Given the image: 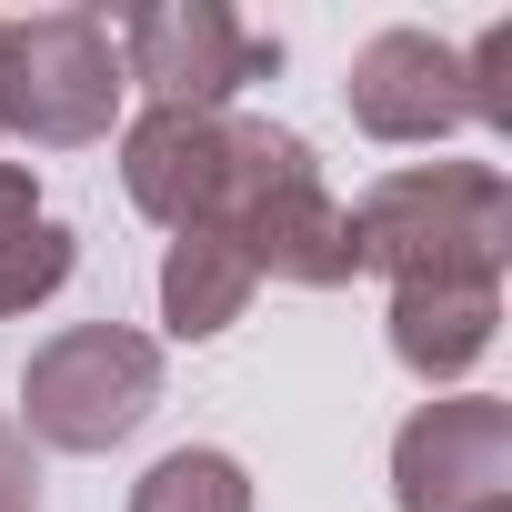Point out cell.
<instances>
[{
  "instance_id": "2",
  "label": "cell",
  "mask_w": 512,
  "mask_h": 512,
  "mask_svg": "<svg viewBox=\"0 0 512 512\" xmlns=\"http://www.w3.org/2000/svg\"><path fill=\"white\" fill-rule=\"evenodd\" d=\"M231 131H241V181H231L221 231L241 241V262L272 272V282H302V292L352 282V272H362L352 211L322 191L312 141H302V131H272V121H231Z\"/></svg>"
},
{
  "instance_id": "16",
  "label": "cell",
  "mask_w": 512,
  "mask_h": 512,
  "mask_svg": "<svg viewBox=\"0 0 512 512\" xmlns=\"http://www.w3.org/2000/svg\"><path fill=\"white\" fill-rule=\"evenodd\" d=\"M0 31H11V21H0Z\"/></svg>"
},
{
  "instance_id": "8",
  "label": "cell",
  "mask_w": 512,
  "mask_h": 512,
  "mask_svg": "<svg viewBox=\"0 0 512 512\" xmlns=\"http://www.w3.org/2000/svg\"><path fill=\"white\" fill-rule=\"evenodd\" d=\"M342 101H352V121H362L372 141H392V151L442 141V131H462V121H472L462 51H452V41H432V31H372V41L352 51Z\"/></svg>"
},
{
  "instance_id": "11",
  "label": "cell",
  "mask_w": 512,
  "mask_h": 512,
  "mask_svg": "<svg viewBox=\"0 0 512 512\" xmlns=\"http://www.w3.org/2000/svg\"><path fill=\"white\" fill-rule=\"evenodd\" d=\"M131 512H251V472L211 442L191 452H161L141 482H131Z\"/></svg>"
},
{
  "instance_id": "1",
  "label": "cell",
  "mask_w": 512,
  "mask_h": 512,
  "mask_svg": "<svg viewBox=\"0 0 512 512\" xmlns=\"http://www.w3.org/2000/svg\"><path fill=\"white\" fill-rule=\"evenodd\" d=\"M352 251L392 292L412 282H492L512 262V181L492 161H412L352 201Z\"/></svg>"
},
{
  "instance_id": "7",
  "label": "cell",
  "mask_w": 512,
  "mask_h": 512,
  "mask_svg": "<svg viewBox=\"0 0 512 512\" xmlns=\"http://www.w3.org/2000/svg\"><path fill=\"white\" fill-rule=\"evenodd\" d=\"M241 181V131L231 111H141L121 131V191L161 231H221Z\"/></svg>"
},
{
  "instance_id": "10",
  "label": "cell",
  "mask_w": 512,
  "mask_h": 512,
  "mask_svg": "<svg viewBox=\"0 0 512 512\" xmlns=\"http://www.w3.org/2000/svg\"><path fill=\"white\" fill-rule=\"evenodd\" d=\"M251 292H262V272L241 262L231 231H171V251H161V322H171L181 342L231 332V322L251 312Z\"/></svg>"
},
{
  "instance_id": "14",
  "label": "cell",
  "mask_w": 512,
  "mask_h": 512,
  "mask_svg": "<svg viewBox=\"0 0 512 512\" xmlns=\"http://www.w3.org/2000/svg\"><path fill=\"white\" fill-rule=\"evenodd\" d=\"M0 512H41V472H31L21 422H0Z\"/></svg>"
},
{
  "instance_id": "5",
  "label": "cell",
  "mask_w": 512,
  "mask_h": 512,
  "mask_svg": "<svg viewBox=\"0 0 512 512\" xmlns=\"http://www.w3.org/2000/svg\"><path fill=\"white\" fill-rule=\"evenodd\" d=\"M111 51H121V91H151V111H221L231 91L282 71V41L221 0H151L121 21Z\"/></svg>"
},
{
  "instance_id": "9",
  "label": "cell",
  "mask_w": 512,
  "mask_h": 512,
  "mask_svg": "<svg viewBox=\"0 0 512 512\" xmlns=\"http://www.w3.org/2000/svg\"><path fill=\"white\" fill-rule=\"evenodd\" d=\"M502 332V292L492 282H412L392 292V362L412 382H462Z\"/></svg>"
},
{
  "instance_id": "15",
  "label": "cell",
  "mask_w": 512,
  "mask_h": 512,
  "mask_svg": "<svg viewBox=\"0 0 512 512\" xmlns=\"http://www.w3.org/2000/svg\"><path fill=\"white\" fill-rule=\"evenodd\" d=\"M31 221H41V181H31V161H0V251H11Z\"/></svg>"
},
{
  "instance_id": "12",
  "label": "cell",
  "mask_w": 512,
  "mask_h": 512,
  "mask_svg": "<svg viewBox=\"0 0 512 512\" xmlns=\"http://www.w3.org/2000/svg\"><path fill=\"white\" fill-rule=\"evenodd\" d=\"M71 262H81V251H71V231H61V221H31L11 251H0V322H11V312H31V302H51V292L71 282Z\"/></svg>"
},
{
  "instance_id": "6",
  "label": "cell",
  "mask_w": 512,
  "mask_h": 512,
  "mask_svg": "<svg viewBox=\"0 0 512 512\" xmlns=\"http://www.w3.org/2000/svg\"><path fill=\"white\" fill-rule=\"evenodd\" d=\"M392 502L402 512H512V402L492 392L422 402L392 442Z\"/></svg>"
},
{
  "instance_id": "4",
  "label": "cell",
  "mask_w": 512,
  "mask_h": 512,
  "mask_svg": "<svg viewBox=\"0 0 512 512\" xmlns=\"http://www.w3.org/2000/svg\"><path fill=\"white\" fill-rule=\"evenodd\" d=\"M151 402H161V342L121 322H71L21 372V422L51 452H111L151 422Z\"/></svg>"
},
{
  "instance_id": "13",
  "label": "cell",
  "mask_w": 512,
  "mask_h": 512,
  "mask_svg": "<svg viewBox=\"0 0 512 512\" xmlns=\"http://www.w3.org/2000/svg\"><path fill=\"white\" fill-rule=\"evenodd\" d=\"M462 81H472V121L482 131H512V21H492L462 51Z\"/></svg>"
},
{
  "instance_id": "3",
  "label": "cell",
  "mask_w": 512,
  "mask_h": 512,
  "mask_svg": "<svg viewBox=\"0 0 512 512\" xmlns=\"http://www.w3.org/2000/svg\"><path fill=\"white\" fill-rule=\"evenodd\" d=\"M121 121V51L91 11H31L0 31V141L91 151Z\"/></svg>"
}]
</instances>
